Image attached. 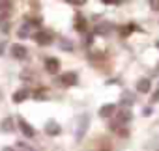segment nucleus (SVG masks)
I'll return each mask as SVG.
<instances>
[{
  "instance_id": "19",
  "label": "nucleus",
  "mask_w": 159,
  "mask_h": 151,
  "mask_svg": "<svg viewBox=\"0 0 159 151\" xmlns=\"http://www.w3.org/2000/svg\"><path fill=\"white\" fill-rule=\"evenodd\" d=\"M2 52H4V45H2V43H0V54H2Z\"/></svg>"
},
{
  "instance_id": "10",
  "label": "nucleus",
  "mask_w": 159,
  "mask_h": 151,
  "mask_svg": "<svg viewBox=\"0 0 159 151\" xmlns=\"http://www.w3.org/2000/svg\"><path fill=\"white\" fill-rule=\"evenodd\" d=\"M112 28H114V26H112L111 23H101V24L96 26V32H98V34H109V32H112Z\"/></svg>"
},
{
  "instance_id": "13",
  "label": "nucleus",
  "mask_w": 159,
  "mask_h": 151,
  "mask_svg": "<svg viewBox=\"0 0 159 151\" xmlns=\"http://www.w3.org/2000/svg\"><path fill=\"white\" fill-rule=\"evenodd\" d=\"M118 119H120V121H129V119H131V114H129L127 110H124V112H120Z\"/></svg>"
},
{
  "instance_id": "11",
  "label": "nucleus",
  "mask_w": 159,
  "mask_h": 151,
  "mask_svg": "<svg viewBox=\"0 0 159 151\" xmlns=\"http://www.w3.org/2000/svg\"><path fill=\"white\" fill-rule=\"evenodd\" d=\"M28 95H30V92H28V90H19V92H15V93H13V103H21V101H25Z\"/></svg>"
},
{
  "instance_id": "3",
  "label": "nucleus",
  "mask_w": 159,
  "mask_h": 151,
  "mask_svg": "<svg viewBox=\"0 0 159 151\" xmlns=\"http://www.w3.org/2000/svg\"><path fill=\"white\" fill-rule=\"evenodd\" d=\"M34 39H36V43L38 45H49L52 39H51V34H47V32H38L36 36H34Z\"/></svg>"
},
{
  "instance_id": "20",
  "label": "nucleus",
  "mask_w": 159,
  "mask_h": 151,
  "mask_svg": "<svg viewBox=\"0 0 159 151\" xmlns=\"http://www.w3.org/2000/svg\"><path fill=\"white\" fill-rule=\"evenodd\" d=\"M2 151H15V149H11V147H4Z\"/></svg>"
},
{
  "instance_id": "4",
  "label": "nucleus",
  "mask_w": 159,
  "mask_h": 151,
  "mask_svg": "<svg viewBox=\"0 0 159 151\" xmlns=\"http://www.w3.org/2000/svg\"><path fill=\"white\" fill-rule=\"evenodd\" d=\"M19 127H21V131H23V134H25V136H28V138H32V136L36 134V131H34V127H30V123H26L25 119H19Z\"/></svg>"
},
{
  "instance_id": "15",
  "label": "nucleus",
  "mask_w": 159,
  "mask_h": 151,
  "mask_svg": "<svg viewBox=\"0 0 159 151\" xmlns=\"http://www.w3.org/2000/svg\"><path fill=\"white\" fill-rule=\"evenodd\" d=\"M11 8V2H0V10H10Z\"/></svg>"
},
{
  "instance_id": "1",
  "label": "nucleus",
  "mask_w": 159,
  "mask_h": 151,
  "mask_svg": "<svg viewBox=\"0 0 159 151\" xmlns=\"http://www.w3.org/2000/svg\"><path fill=\"white\" fill-rule=\"evenodd\" d=\"M88 121H90L88 114H83L81 118H79V131L75 132L77 140H83V136H84V132H86V129H88Z\"/></svg>"
},
{
  "instance_id": "6",
  "label": "nucleus",
  "mask_w": 159,
  "mask_h": 151,
  "mask_svg": "<svg viewBox=\"0 0 159 151\" xmlns=\"http://www.w3.org/2000/svg\"><path fill=\"white\" fill-rule=\"evenodd\" d=\"M152 90V82L148 80V79H140L139 82H137V92H140V93H148Z\"/></svg>"
},
{
  "instance_id": "2",
  "label": "nucleus",
  "mask_w": 159,
  "mask_h": 151,
  "mask_svg": "<svg viewBox=\"0 0 159 151\" xmlns=\"http://www.w3.org/2000/svg\"><path fill=\"white\" fill-rule=\"evenodd\" d=\"M56 82L58 84H67V86H73V84H77V73H64V75H60V77L56 79Z\"/></svg>"
},
{
  "instance_id": "17",
  "label": "nucleus",
  "mask_w": 159,
  "mask_h": 151,
  "mask_svg": "<svg viewBox=\"0 0 159 151\" xmlns=\"http://www.w3.org/2000/svg\"><path fill=\"white\" fill-rule=\"evenodd\" d=\"M19 34H21L23 37H26V36H28V26H25V28H21V32H19Z\"/></svg>"
},
{
  "instance_id": "8",
  "label": "nucleus",
  "mask_w": 159,
  "mask_h": 151,
  "mask_svg": "<svg viewBox=\"0 0 159 151\" xmlns=\"http://www.w3.org/2000/svg\"><path fill=\"white\" fill-rule=\"evenodd\" d=\"M114 110H116L114 105H103V106L99 108V116H101V118H109V116L114 114Z\"/></svg>"
},
{
  "instance_id": "21",
  "label": "nucleus",
  "mask_w": 159,
  "mask_h": 151,
  "mask_svg": "<svg viewBox=\"0 0 159 151\" xmlns=\"http://www.w3.org/2000/svg\"><path fill=\"white\" fill-rule=\"evenodd\" d=\"M157 151H159V149H157Z\"/></svg>"
},
{
  "instance_id": "18",
  "label": "nucleus",
  "mask_w": 159,
  "mask_h": 151,
  "mask_svg": "<svg viewBox=\"0 0 159 151\" xmlns=\"http://www.w3.org/2000/svg\"><path fill=\"white\" fill-rule=\"evenodd\" d=\"M152 114V108H144V116H150Z\"/></svg>"
},
{
  "instance_id": "7",
  "label": "nucleus",
  "mask_w": 159,
  "mask_h": 151,
  "mask_svg": "<svg viewBox=\"0 0 159 151\" xmlns=\"http://www.w3.org/2000/svg\"><path fill=\"white\" fill-rule=\"evenodd\" d=\"M11 54H13L15 58L23 60V58H26V49H25L23 45H13V47H11Z\"/></svg>"
},
{
  "instance_id": "16",
  "label": "nucleus",
  "mask_w": 159,
  "mask_h": 151,
  "mask_svg": "<svg viewBox=\"0 0 159 151\" xmlns=\"http://www.w3.org/2000/svg\"><path fill=\"white\" fill-rule=\"evenodd\" d=\"M0 28H2L4 32H8V28H10L8 26V21H0Z\"/></svg>"
},
{
  "instance_id": "9",
  "label": "nucleus",
  "mask_w": 159,
  "mask_h": 151,
  "mask_svg": "<svg viewBox=\"0 0 159 151\" xmlns=\"http://www.w3.org/2000/svg\"><path fill=\"white\" fill-rule=\"evenodd\" d=\"M60 131H62V129H60V127H58V123H54V121H49V123L45 125V132H47V134H51V136H56Z\"/></svg>"
},
{
  "instance_id": "12",
  "label": "nucleus",
  "mask_w": 159,
  "mask_h": 151,
  "mask_svg": "<svg viewBox=\"0 0 159 151\" xmlns=\"http://www.w3.org/2000/svg\"><path fill=\"white\" fill-rule=\"evenodd\" d=\"M75 28H77V30H86V24H84V21H83L81 17L75 21Z\"/></svg>"
},
{
  "instance_id": "14",
  "label": "nucleus",
  "mask_w": 159,
  "mask_h": 151,
  "mask_svg": "<svg viewBox=\"0 0 159 151\" xmlns=\"http://www.w3.org/2000/svg\"><path fill=\"white\" fill-rule=\"evenodd\" d=\"M150 8H152V10H159V0H152V2H150Z\"/></svg>"
},
{
  "instance_id": "5",
  "label": "nucleus",
  "mask_w": 159,
  "mask_h": 151,
  "mask_svg": "<svg viewBox=\"0 0 159 151\" xmlns=\"http://www.w3.org/2000/svg\"><path fill=\"white\" fill-rule=\"evenodd\" d=\"M58 67H60V62H58L56 58H47V60H45V69H47L49 73H56Z\"/></svg>"
}]
</instances>
